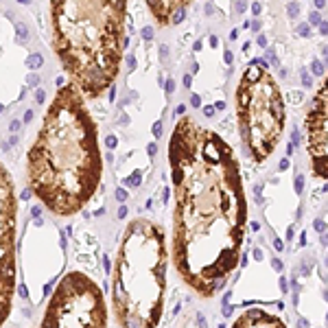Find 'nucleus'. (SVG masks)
<instances>
[{
  "label": "nucleus",
  "instance_id": "f257e3e1",
  "mask_svg": "<svg viewBox=\"0 0 328 328\" xmlns=\"http://www.w3.org/2000/svg\"><path fill=\"white\" fill-rule=\"evenodd\" d=\"M173 171V265L201 297H212L236 269L247 206L232 147L195 118H182L168 142Z\"/></svg>",
  "mask_w": 328,
  "mask_h": 328
},
{
  "label": "nucleus",
  "instance_id": "f03ea898",
  "mask_svg": "<svg viewBox=\"0 0 328 328\" xmlns=\"http://www.w3.org/2000/svg\"><path fill=\"white\" fill-rule=\"evenodd\" d=\"M99 182L96 125L81 92L68 83L57 90L29 151V186L50 212L70 217L92 199Z\"/></svg>",
  "mask_w": 328,
  "mask_h": 328
},
{
  "label": "nucleus",
  "instance_id": "7ed1b4c3",
  "mask_svg": "<svg viewBox=\"0 0 328 328\" xmlns=\"http://www.w3.org/2000/svg\"><path fill=\"white\" fill-rule=\"evenodd\" d=\"M125 15V2L57 0L50 5L53 48L83 94L101 96L116 81L127 44Z\"/></svg>",
  "mask_w": 328,
  "mask_h": 328
},
{
  "label": "nucleus",
  "instance_id": "20e7f679",
  "mask_svg": "<svg viewBox=\"0 0 328 328\" xmlns=\"http://www.w3.org/2000/svg\"><path fill=\"white\" fill-rule=\"evenodd\" d=\"M168 247L149 219L127 226L112 278V313L120 328H158L164 311Z\"/></svg>",
  "mask_w": 328,
  "mask_h": 328
},
{
  "label": "nucleus",
  "instance_id": "39448f33",
  "mask_svg": "<svg viewBox=\"0 0 328 328\" xmlns=\"http://www.w3.org/2000/svg\"><path fill=\"white\" fill-rule=\"evenodd\" d=\"M236 114L247 151L256 162H265L276 151L284 131V99L269 68L258 59L241 77Z\"/></svg>",
  "mask_w": 328,
  "mask_h": 328
},
{
  "label": "nucleus",
  "instance_id": "423d86ee",
  "mask_svg": "<svg viewBox=\"0 0 328 328\" xmlns=\"http://www.w3.org/2000/svg\"><path fill=\"white\" fill-rule=\"evenodd\" d=\"M40 328H107V306L99 284L83 271L66 274L48 300Z\"/></svg>",
  "mask_w": 328,
  "mask_h": 328
},
{
  "label": "nucleus",
  "instance_id": "0eeeda50",
  "mask_svg": "<svg viewBox=\"0 0 328 328\" xmlns=\"http://www.w3.org/2000/svg\"><path fill=\"white\" fill-rule=\"evenodd\" d=\"M306 147L317 177H326V83L322 77L320 92L315 94L306 114Z\"/></svg>",
  "mask_w": 328,
  "mask_h": 328
},
{
  "label": "nucleus",
  "instance_id": "6e6552de",
  "mask_svg": "<svg viewBox=\"0 0 328 328\" xmlns=\"http://www.w3.org/2000/svg\"><path fill=\"white\" fill-rule=\"evenodd\" d=\"M232 328H287V324L282 317L267 313L265 308H247L234 320Z\"/></svg>",
  "mask_w": 328,
  "mask_h": 328
},
{
  "label": "nucleus",
  "instance_id": "1a4fd4ad",
  "mask_svg": "<svg viewBox=\"0 0 328 328\" xmlns=\"http://www.w3.org/2000/svg\"><path fill=\"white\" fill-rule=\"evenodd\" d=\"M149 9L155 13L160 24H168V22H182L184 11H186V2H155L151 0Z\"/></svg>",
  "mask_w": 328,
  "mask_h": 328
},
{
  "label": "nucleus",
  "instance_id": "9d476101",
  "mask_svg": "<svg viewBox=\"0 0 328 328\" xmlns=\"http://www.w3.org/2000/svg\"><path fill=\"white\" fill-rule=\"evenodd\" d=\"M29 66H33V68H37V66H42V57H37V55H33V57L29 59Z\"/></svg>",
  "mask_w": 328,
  "mask_h": 328
},
{
  "label": "nucleus",
  "instance_id": "9b49d317",
  "mask_svg": "<svg viewBox=\"0 0 328 328\" xmlns=\"http://www.w3.org/2000/svg\"><path fill=\"white\" fill-rule=\"evenodd\" d=\"M313 70H315V74H320V77H324V72H322L324 68H322V63H317V61H315V63H313Z\"/></svg>",
  "mask_w": 328,
  "mask_h": 328
},
{
  "label": "nucleus",
  "instance_id": "f8f14e48",
  "mask_svg": "<svg viewBox=\"0 0 328 328\" xmlns=\"http://www.w3.org/2000/svg\"><path fill=\"white\" fill-rule=\"evenodd\" d=\"M107 147H109V149H112V147H116V138H114V136H109V138H107Z\"/></svg>",
  "mask_w": 328,
  "mask_h": 328
},
{
  "label": "nucleus",
  "instance_id": "ddd939ff",
  "mask_svg": "<svg viewBox=\"0 0 328 328\" xmlns=\"http://www.w3.org/2000/svg\"><path fill=\"white\" fill-rule=\"evenodd\" d=\"M142 35H145V40H151V35H153V31H151V29H145V31H142Z\"/></svg>",
  "mask_w": 328,
  "mask_h": 328
},
{
  "label": "nucleus",
  "instance_id": "4468645a",
  "mask_svg": "<svg viewBox=\"0 0 328 328\" xmlns=\"http://www.w3.org/2000/svg\"><path fill=\"white\" fill-rule=\"evenodd\" d=\"M116 197H118V199H120V201H123V199H125V197H127V195H125V190H123V188H120V190L116 193Z\"/></svg>",
  "mask_w": 328,
  "mask_h": 328
},
{
  "label": "nucleus",
  "instance_id": "2eb2a0df",
  "mask_svg": "<svg viewBox=\"0 0 328 328\" xmlns=\"http://www.w3.org/2000/svg\"><path fill=\"white\" fill-rule=\"evenodd\" d=\"M173 86H175V83H173V81H168V83H166V92H173Z\"/></svg>",
  "mask_w": 328,
  "mask_h": 328
},
{
  "label": "nucleus",
  "instance_id": "dca6fc26",
  "mask_svg": "<svg viewBox=\"0 0 328 328\" xmlns=\"http://www.w3.org/2000/svg\"><path fill=\"white\" fill-rule=\"evenodd\" d=\"M29 197H31V188H29V190H24V193H22V199H29Z\"/></svg>",
  "mask_w": 328,
  "mask_h": 328
}]
</instances>
